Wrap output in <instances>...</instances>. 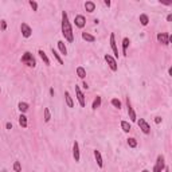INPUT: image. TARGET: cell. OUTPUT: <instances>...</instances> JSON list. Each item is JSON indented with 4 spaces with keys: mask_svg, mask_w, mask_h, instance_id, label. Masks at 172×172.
<instances>
[{
    "mask_svg": "<svg viewBox=\"0 0 172 172\" xmlns=\"http://www.w3.org/2000/svg\"><path fill=\"white\" fill-rule=\"evenodd\" d=\"M57 45H58V48H59L60 54H62V55H67V47H66V45H65L63 40H58Z\"/></svg>",
    "mask_w": 172,
    "mask_h": 172,
    "instance_id": "2e32d148",
    "label": "cell"
},
{
    "mask_svg": "<svg viewBox=\"0 0 172 172\" xmlns=\"http://www.w3.org/2000/svg\"><path fill=\"white\" fill-rule=\"evenodd\" d=\"M28 4H30V7L32 8V11H38V3H36V1L30 0V1H28Z\"/></svg>",
    "mask_w": 172,
    "mask_h": 172,
    "instance_id": "4dcf8cb0",
    "label": "cell"
},
{
    "mask_svg": "<svg viewBox=\"0 0 172 172\" xmlns=\"http://www.w3.org/2000/svg\"><path fill=\"white\" fill-rule=\"evenodd\" d=\"M161 121H163V118H161L160 116H157V117H155V122H156V124H160Z\"/></svg>",
    "mask_w": 172,
    "mask_h": 172,
    "instance_id": "d6a6232c",
    "label": "cell"
},
{
    "mask_svg": "<svg viewBox=\"0 0 172 172\" xmlns=\"http://www.w3.org/2000/svg\"><path fill=\"white\" fill-rule=\"evenodd\" d=\"M101 102H102V98H101L100 96H97L96 98H94L93 104H91V109H93V110H97V109L101 106Z\"/></svg>",
    "mask_w": 172,
    "mask_h": 172,
    "instance_id": "e0dca14e",
    "label": "cell"
},
{
    "mask_svg": "<svg viewBox=\"0 0 172 172\" xmlns=\"http://www.w3.org/2000/svg\"><path fill=\"white\" fill-rule=\"evenodd\" d=\"M121 129H122V132L129 133L130 129H132V127H130V124L128 122V121H121Z\"/></svg>",
    "mask_w": 172,
    "mask_h": 172,
    "instance_id": "ffe728a7",
    "label": "cell"
},
{
    "mask_svg": "<svg viewBox=\"0 0 172 172\" xmlns=\"http://www.w3.org/2000/svg\"><path fill=\"white\" fill-rule=\"evenodd\" d=\"M104 58H105L108 66L110 67V70H112V71H117L118 65H117V60L114 59V57H113V55H110V54H105V57H104Z\"/></svg>",
    "mask_w": 172,
    "mask_h": 172,
    "instance_id": "5b68a950",
    "label": "cell"
},
{
    "mask_svg": "<svg viewBox=\"0 0 172 172\" xmlns=\"http://www.w3.org/2000/svg\"><path fill=\"white\" fill-rule=\"evenodd\" d=\"M82 39L89 42V43H93V42H96V36L89 34V32H82Z\"/></svg>",
    "mask_w": 172,
    "mask_h": 172,
    "instance_id": "9a60e30c",
    "label": "cell"
},
{
    "mask_svg": "<svg viewBox=\"0 0 172 172\" xmlns=\"http://www.w3.org/2000/svg\"><path fill=\"white\" fill-rule=\"evenodd\" d=\"M50 96H54V89H50Z\"/></svg>",
    "mask_w": 172,
    "mask_h": 172,
    "instance_id": "74e56055",
    "label": "cell"
},
{
    "mask_svg": "<svg viewBox=\"0 0 172 172\" xmlns=\"http://www.w3.org/2000/svg\"><path fill=\"white\" fill-rule=\"evenodd\" d=\"M139 19H140V23H141L142 26H148V23H149V18H148V15H145V14H141Z\"/></svg>",
    "mask_w": 172,
    "mask_h": 172,
    "instance_id": "d4e9b609",
    "label": "cell"
},
{
    "mask_svg": "<svg viewBox=\"0 0 172 172\" xmlns=\"http://www.w3.org/2000/svg\"><path fill=\"white\" fill-rule=\"evenodd\" d=\"M19 125H20L22 128H27V125H28L27 117H26V114H23V113H20V116H19Z\"/></svg>",
    "mask_w": 172,
    "mask_h": 172,
    "instance_id": "d6986e66",
    "label": "cell"
},
{
    "mask_svg": "<svg viewBox=\"0 0 172 172\" xmlns=\"http://www.w3.org/2000/svg\"><path fill=\"white\" fill-rule=\"evenodd\" d=\"M0 94H1V88H0Z\"/></svg>",
    "mask_w": 172,
    "mask_h": 172,
    "instance_id": "b9f144b4",
    "label": "cell"
},
{
    "mask_svg": "<svg viewBox=\"0 0 172 172\" xmlns=\"http://www.w3.org/2000/svg\"><path fill=\"white\" fill-rule=\"evenodd\" d=\"M43 113H45V122H48V121L51 120V113H50V110H48V108H45V110H43Z\"/></svg>",
    "mask_w": 172,
    "mask_h": 172,
    "instance_id": "4316f807",
    "label": "cell"
},
{
    "mask_svg": "<svg viewBox=\"0 0 172 172\" xmlns=\"http://www.w3.org/2000/svg\"><path fill=\"white\" fill-rule=\"evenodd\" d=\"M141 172H149V171H148V169H142Z\"/></svg>",
    "mask_w": 172,
    "mask_h": 172,
    "instance_id": "ab89813d",
    "label": "cell"
},
{
    "mask_svg": "<svg viewBox=\"0 0 172 172\" xmlns=\"http://www.w3.org/2000/svg\"><path fill=\"white\" fill-rule=\"evenodd\" d=\"M166 168V159H164L163 155H159L156 159V164L153 167V171L152 172H163Z\"/></svg>",
    "mask_w": 172,
    "mask_h": 172,
    "instance_id": "3957f363",
    "label": "cell"
},
{
    "mask_svg": "<svg viewBox=\"0 0 172 172\" xmlns=\"http://www.w3.org/2000/svg\"><path fill=\"white\" fill-rule=\"evenodd\" d=\"M110 102H112V105L114 106V108H117V109H121V106H122V104H121V101L118 100V98H113Z\"/></svg>",
    "mask_w": 172,
    "mask_h": 172,
    "instance_id": "f1b7e54d",
    "label": "cell"
},
{
    "mask_svg": "<svg viewBox=\"0 0 172 172\" xmlns=\"http://www.w3.org/2000/svg\"><path fill=\"white\" fill-rule=\"evenodd\" d=\"M65 100H66V105L69 106V108H73V106H74L73 98H71V96H70L69 91H65Z\"/></svg>",
    "mask_w": 172,
    "mask_h": 172,
    "instance_id": "44dd1931",
    "label": "cell"
},
{
    "mask_svg": "<svg viewBox=\"0 0 172 172\" xmlns=\"http://www.w3.org/2000/svg\"><path fill=\"white\" fill-rule=\"evenodd\" d=\"M6 128H7V129H12V124H11V122H7Z\"/></svg>",
    "mask_w": 172,
    "mask_h": 172,
    "instance_id": "e575fe53",
    "label": "cell"
},
{
    "mask_svg": "<svg viewBox=\"0 0 172 172\" xmlns=\"http://www.w3.org/2000/svg\"><path fill=\"white\" fill-rule=\"evenodd\" d=\"M20 31H22V35H23L24 38H30V36L32 35V28H31L27 23L20 24Z\"/></svg>",
    "mask_w": 172,
    "mask_h": 172,
    "instance_id": "9c48e42d",
    "label": "cell"
},
{
    "mask_svg": "<svg viewBox=\"0 0 172 172\" xmlns=\"http://www.w3.org/2000/svg\"><path fill=\"white\" fill-rule=\"evenodd\" d=\"M109 40H110V47H112V50H113L114 59H116V58H118V47H117V43H116V36H114V34H110V38H109Z\"/></svg>",
    "mask_w": 172,
    "mask_h": 172,
    "instance_id": "8fae6325",
    "label": "cell"
},
{
    "mask_svg": "<svg viewBox=\"0 0 172 172\" xmlns=\"http://www.w3.org/2000/svg\"><path fill=\"white\" fill-rule=\"evenodd\" d=\"M73 157H74L76 163H79V160H81V153H79V144L77 141H74V144H73Z\"/></svg>",
    "mask_w": 172,
    "mask_h": 172,
    "instance_id": "30bf717a",
    "label": "cell"
},
{
    "mask_svg": "<svg viewBox=\"0 0 172 172\" xmlns=\"http://www.w3.org/2000/svg\"><path fill=\"white\" fill-rule=\"evenodd\" d=\"M18 109L20 110V113H23V114H24V113L28 110V104L27 102H22V101H20V102L18 104Z\"/></svg>",
    "mask_w": 172,
    "mask_h": 172,
    "instance_id": "603a6c76",
    "label": "cell"
},
{
    "mask_svg": "<svg viewBox=\"0 0 172 172\" xmlns=\"http://www.w3.org/2000/svg\"><path fill=\"white\" fill-rule=\"evenodd\" d=\"M1 172H7V171H6V169H3V171H1Z\"/></svg>",
    "mask_w": 172,
    "mask_h": 172,
    "instance_id": "60d3db41",
    "label": "cell"
},
{
    "mask_svg": "<svg viewBox=\"0 0 172 172\" xmlns=\"http://www.w3.org/2000/svg\"><path fill=\"white\" fill-rule=\"evenodd\" d=\"M172 20V14H169L168 16H167V22H171Z\"/></svg>",
    "mask_w": 172,
    "mask_h": 172,
    "instance_id": "d590c367",
    "label": "cell"
},
{
    "mask_svg": "<svg viewBox=\"0 0 172 172\" xmlns=\"http://www.w3.org/2000/svg\"><path fill=\"white\" fill-rule=\"evenodd\" d=\"M76 96H77V101H78L79 106H81V108H85V106H86V100H85V96L81 91L78 85H76Z\"/></svg>",
    "mask_w": 172,
    "mask_h": 172,
    "instance_id": "52a82bcc",
    "label": "cell"
},
{
    "mask_svg": "<svg viewBox=\"0 0 172 172\" xmlns=\"http://www.w3.org/2000/svg\"><path fill=\"white\" fill-rule=\"evenodd\" d=\"M129 43H130V40H129V38H124L122 39V55L124 57H127V53H128V47H129Z\"/></svg>",
    "mask_w": 172,
    "mask_h": 172,
    "instance_id": "5bb4252c",
    "label": "cell"
},
{
    "mask_svg": "<svg viewBox=\"0 0 172 172\" xmlns=\"http://www.w3.org/2000/svg\"><path fill=\"white\" fill-rule=\"evenodd\" d=\"M32 172H34V171H32Z\"/></svg>",
    "mask_w": 172,
    "mask_h": 172,
    "instance_id": "7bdbcfd3",
    "label": "cell"
},
{
    "mask_svg": "<svg viewBox=\"0 0 172 172\" xmlns=\"http://www.w3.org/2000/svg\"><path fill=\"white\" fill-rule=\"evenodd\" d=\"M104 4H105L106 7H110V4H112V3H110V0H105V1H104Z\"/></svg>",
    "mask_w": 172,
    "mask_h": 172,
    "instance_id": "836d02e7",
    "label": "cell"
},
{
    "mask_svg": "<svg viewBox=\"0 0 172 172\" xmlns=\"http://www.w3.org/2000/svg\"><path fill=\"white\" fill-rule=\"evenodd\" d=\"M38 54H39V57L42 58V60L45 62V65H47V66H48V65H50V59H48V57L46 55V53L43 51V50H39V51H38Z\"/></svg>",
    "mask_w": 172,
    "mask_h": 172,
    "instance_id": "cb8c5ba5",
    "label": "cell"
},
{
    "mask_svg": "<svg viewBox=\"0 0 172 172\" xmlns=\"http://www.w3.org/2000/svg\"><path fill=\"white\" fill-rule=\"evenodd\" d=\"M127 109H128V116H129L130 121H132V122H135V121H137V116H136V112H135V109H133L132 104H130L129 97H128V98H127Z\"/></svg>",
    "mask_w": 172,
    "mask_h": 172,
    "instance_id": "ba28073f",
    "label": "cell"
},
{
    "mask_svg": "<svg viewBox=\"0 0 172 172\" xmlns=\"http://www.w3.org/2000/svg\"><path fill=\"white\" fill-rule=\"evenodd\" d=\"M94 157H96V161H97V166L102 168L104 167V160H102V156H101V152L94 149Z\"/></svg>",
    "mask_w": 172,
    "mask_h": 172,
    "instance_id": "4fadbf2b",
    "label": "cell"
},
{
    "mask_svg": "<svg viewBox=\"0 0 172 172\" xmlns=\"http://www.w3.org/2000/svg\"><path fill=\"white\" fill-rule=\"evenodd\" d=\"M22 63H24L26 66H28V67H35L36 66V60H35V58H34V55L31 54L30 51H26L23 55H22Z\"/></svg>",
    "mask_w": 172,
    "mask_h": 172,
    "instance_id": "7a4b0ae2",
    "label": "cell"
},
{
    "mask_svg": "<svg viewBox=\"0 0 172 172\" xmlns=\"http://www.w3.org/2000/svg\"><path fill=\"white\" fill-rule=\"evenodd\" d=\"M60 28H62V35L65 36V39L69 43L74 42V32H73V27L70 24L69 16H67L66 11H62V23H60Z\"/></svg>",
    "mask_w": 172,
    "mask_h": 172,
    "instance_id": "6da1fadb",
    "label": "cell"
},
{
    "mask_svg": "<svg viewBox=\"0 0 172 172\" xmlns=\"http://www.w3.org/2000/svg\"><path fill=\"white\" fill-rule=\"evenodd\" d=\"M0 28H1V31H6V28H7V22L6 20L0 22Z\"/></svg>",
    "mask_w": 172,
    "mask_h": 172,
    "instance_id": "1f68e13d",
    "label": "cell"
},
{
    "mask_svg": "<svg viewBox=\"0 0 172 172\" xmlns=\"http://www.w3.org/2000/svg\"><path fill=\"white\" fill-rule=\"evenodd\" d=\"M74 23L78 28H83L86 26V19H85L83 15H77L76 19H74Z\"/></svg>",
    "mask_w": 172,
    "mask_h": 172,
    "instance_id": "7c38bea8",
    "label": "cell"
},
{
    "mask_svg": "<svg viewBox=\"0 0 172 172\" xmlns=\"http://www.w3.org/2000/svg\"><path fill=\"white\" fill-rule=\"evenodd\" d=\"M137 125H139V128L141 129V132L144 133V135H149V133H151V127H149V124L144 120V118L137 120Z\"/></svg>",
    "mask_w": 172,
    "mask_h": 172,
    "instance_id": "8992f818",
    "label": "cell"
},
{
    "mask_svg": "<svg viewBox=\"0 0 172 172\" xmlns=\"http://www.w3.org/2000/svg\"><path fill=\"white\" fill-rule=\"evenodd\" d=\"M77 76H78V78L85 79V77H86V70H85L82 66H78L77 67Z\"/></svg>",
    "mask_w": 172,
    "mask_h": 172,
    "instance_id": "7402d4cb",
    "label": "cell"
},
{
    "mask_svg": "<svg viewBox=\"0 0 172 172\" xmlns=\"http://www.w3.org/2000/svg\"><path fill=\"white\" fill-rule=\"evenodd\" d=\"M128 145H129L130 148H136L137 147V140L133 139V137H129V139H128Z\"/></svg>",
    "mask_w": 172,
    "mask_h": 172,
    "instance_id": "83f0119b",
    "label": "cell"
},
{
    "mask_svg": "<svg viewBox=\"0 0 172 172\" xmlns=\"http://www.w3.org/2000/svg\"><path fill=\"white\" fill-rule=\"evenodd\" d=\"M82 86H83V88H85V89H89L88 83H86V82H85V81H83V83H82Z\"/></svg>",
    "mask_w": 172,
    "mask_h": 172,
    "instance_id": "8d00e7d4",
    "label": "cell"
},
{
    "mask_svg": "<svg viewBox=\"0 0 172 172\" xmlns=\"http://www.w3.org/2000/svg\"><path fill=\"white\" fill-rule=\"evenodd\" d=\"M164 172H169V168H168V167H166V168H164Z\"/></svg>",
    "mask_w": 172,
    "mask_h": 172,
    "instance_id": "f35d334b",
    "label": "cell"
},
{
    "mask_svg": "<svg viewBox=\"0 0 172 172\" xmlns=\"http://www.w3.org/2000/svg\"><path fill=\"white\" fill-rule=\"evenodd\" d=\"M85 9H86V11L88 12H94L96 11V3H94V1H86V3H85Z\"/></svg>",
    "mask_w": 172,
    "mask_h": 172,
    "instance_id": "ac0fdd59",
    "label": "cell"
},
{
    "mask_svg": "<svg viewBox=\"0 0 172 172\" xmlns=\"http://www.w3.org/2000/svg\"><path fill=\"white\" fill-rule=\"evenodd\" d=\"M51 53H53V55H54V58H55V59L58 60V63H59V65H63V59H62V58L59 57V54H58V53L55 51L54 48H51Z\"/></svg>",
    "mask_w": 172,
    "mask_h": 172,
    "instance_id": "484cf974",
    "label": "cell"
},
{
    "mask_svg": "<svg viewBox=\"0 0 172 172\" xmlns=\"http://www.w3.org/2000/svg\"><path fill=\"white\" fill-rule=\"evenodd\" d=\"M14 171H15V172H22L20 161H15V163H14Z\"/></svg>",
    "mask_w": 172,
    "mask_h": 172,
    "instance_id": "f546056e",
    "label": "cell"
},
{
    "mask_svg": "<svg viewBox=\"0 0 172 172\" xmlns=\"http://www.w3.org/2000/svg\"><path fill=\"white\" fill-rule=\"evenodd\" d=\"M156 38H157V42L161 43V45H164V46H168L172 40V36L169 35L168 32H159Z\"/></svg>",
    "mask_w": 172,
    "mask_h": 172,
    "instance_id": "277c9868",
    "label": "cell"
}]
</instances>
